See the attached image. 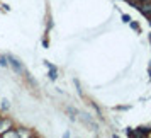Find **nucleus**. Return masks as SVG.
I'll return each mask as SVG.
<instances>
[{
	"instance_id": "1",
	"label": "nucleus",
	"mask_w": 151,
	"mask_h": 138,
	"mask_svg": "<svg viewBox=\"0 0 151 138\" xmlns=\"http://www.w3.org/2000/svg\"><path fill=\"white\" fill-rule=\"evenodd\" d=\"M137 9L143 12L144 15L151 17V2H143V4H137Z\"/></svg>"
},
{
	"instance_id": "2",
	"label": "nucleus",
	"mask_w": 151,
	"mask_h": 138,
	"mask_svg": "<svg viewBox=\"0 0 151 138\" xmlns=\"http://www.w3.org/2000/svg\"><path fill=\"white\" fill-rule=\"evenodd\" d=\"M12 128V121L10 119H0V135L2 133H5L7 130Z\"/></svg>"
},
{
	"instance_id": "3",
	"label": "nucleus",
	"mask_w": 151,
	"mask_h": 138,
	"mask_svg": "<svg viewBox=\"0 0 151 138\" xmlns=\"http://www.w3.org/2000/svg\"><path fill=\"white\" fill-rule=\"evenodd\" d=\"M10 63H12V67H14V68L17 70V72H22V67H21V63L17 62L15 58H10Z\"/></svg>"
},
{
	"instance_id": "4",
	"label": "nucleus",
	"mask_w": 151,
	"mask_h": 138,
	"mask_svg": "<svg viewBox=\"0 0 151 138\" xmlns=\"http://www.w3.org/2000/svg\"><path fill=\"white\" fill-rule=\"evenodd\" d=\"M2 137H5V138H14V137H19L17 135V131H5V133H2Z\"/></svg>"
},
{
	"instance_id": "5",
	"label": "nucleus",
	"mask_w": 151,
	"mask_h": 138,
	"mask_svg": "<svg viewBox=\"0 0 151 138\" xmlns=\"http://www.w3.org/2000/svg\"><path fill=\"white\" fill-rule=\"evenodd\" d=\"M17 135H19V137H31L29 131H17Z\"/></svg>"
},
{
	"instance_id": "6",
	"label": "nucleus",
	"mask_w": 151,
	"mask_h": 138,
	"mask_svg": "<svg viewBox=\"0 0 151 138\" xmlns=\"http://www.w3.org/2000/svg\"><path fill=\"white\" fill-rule=\"evenodd\" d=\"M122 21L124 22H131V17L129 15H122Z\"/></svg>"
},
{
	"instance_id": "7",
	"label": "nucleus",
	"mask_w": 151,
	"mask_h": 138,
	"mask_svg": "<svg viewBox=\"0 0 151 138\" xmlns=\"http://www.w3.org/2000/svg\"><path fill=\"white\" fill-rule=\"evenodd\" d=\"M0 65H4V67L7 65V62H5V58H0Z\"/></svg>"
},
{
	"instance_id": "8",
	"label": "nucleus",
	"mask_w": 151,
	"mask_h": 138,
	"mask_svg": "<svg viewBox=\"0 0 151 138\" xmlns=\"http://www.w3.org/2000/svg\"><path fill=\"white\" fill-rule=\"evenodd\" d=\"M150 24H151V17H150Z\"/></svg>"
},
{
	"instance_id": "9",
	"label": "nucleus",
	"mask_w": 151,
	"mask_h": 138,
	"mask_svg": "<svg viewBox=\"0 0 151 138\" xmlns=\"http://www.w3.org/2000/svg\"><path fill=\"white\" fill-rule=\"evenodd\" d=\"M150 39H151V38H150Z\"/></svg>"
}]
</instances>
